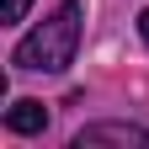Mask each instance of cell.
I'll return each mask as SVG.
<instances>
[{
    "instance_id": "cell-1",
    "label": "cell",
    "mask_w": 149,
    "mask_h": 149,
    "mask_svg": "<svg viewBox=\"0 0 149 149\" xmlns=\"http://www.w3.org/2000/svg\"><path fill=\"white\" fill-rule=\"evenodd\" d=\"M74 48H80V0H64L48 22H37L22 43H16L11 64L16 69H43V74H59L64 64H74Z\"/></svg>"
},
{
    "instance_id": "cell-2",
    "label": "cell",
    "mask_w": 149,
    "mask_h": 149,
    "mask_svg": "<svg viewBox=\"0 0 149 149\" xmlns=\"http://www.w3.org/2000/svg\"><path fill=\"white\" fill-rule=\"evenodd\" d=\"M149 133L144 128H133V123H96V128H80L74 133V149H96V144H144Z\"/></svg>"
},
{
    "instance_id": "cell-3",
    "label": "cell",
    "mask_w": 149,
    "mask_h": 149,
    "mask_svg": "<svg viewBox=\"0 0 149 149\" xmlns=\"http://www.w3.org/2000/svg\"><path fill=\"white\" fill-rule=\"evenodd\" d=\"M6 128L11 133H43L48 128V107L43 101H11L6 107Z\"/></svg>"
},
{
    "instance_id": "cell-4",
    "label": "cell",
    "mask_w": 149,
    "mask_h": 149,
    "mask_svg": "<svg viewBox=\"0 0 149 149\" xmlns=\"http://www.w3.org/2000/svg\"><path fill=\"white\" fill-rule=\"evenodd\" d=\"M27 6H32V0H6V22H22Z\"/></svg>"
},
{
    "instance_id": "cell-5",
    "label": "cell",
    "mask_w": 149,
    "mask_h": 149,
    "mask_svg": "<svg viewBox=\"0 0 149 149\" xmlns=\"http://www.w3.org/2000/svg\"><path fill=\"white\" fill-rule=\"evenodd\" d=\"M139 37L149 43V11H139Z\"/></svg>"
}]
</instances>
